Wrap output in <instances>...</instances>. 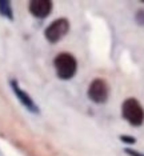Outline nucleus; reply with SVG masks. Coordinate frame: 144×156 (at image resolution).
I'll list each match as a JSON object with an SVG mask.
<instances>
[{
  "instance_id": "f03ea898",
  "label": "nucleus",
  "mask_w": 144,
  "mask_h": 156,
  "mask_svg": "<svg viewBox=\"0 0 144 156\" xmlns=\"http://www.w3.org/2000/svg\"><path fill=\"white\" fill-rule=\"evenodd\" d=\"M121 116L133 127H140L144 123V108L135 98L125 99L121 104Z\"/></svg>"
},
{
  "instance_id": "f257e3e1",
  "label": "nucleus",
  "mask_w": 144,
  "mask_h": 156,
  "mask_svg": "<svg viewBox=\"0 0 144 156\" xmlns=\"http://www.w3.org/2000/svg\"><path fill=\"white\" fill-rule=\"evenodd\" d=\"M54 68L60 80H71L78 72V60L69 52H60L54 59Z\"/></svg>"
},
{
  "instance_id": "0eeeda50",
  "label": "nucleus",
  "mask_w": 144,
  "mask_h": 156,
  "mask_svg": "<svg viewBox=\"0 0 144 156\" xmlns=\"http://www.w3.org/2000/svg\"><path fill=\"white\" fill-rule=\"evenodd\" d=\"M0 15L3 17L8 20H12L15 19L13 16V8H12V3L9 0H0Z\"/></svg>"
},
{
  "instance_id": "6e6552de",
  "label": "nucleus",
  "mask_w": 144,
  "mask_h": 156,
  "mask_svg": "<svg viewBox=\"0 0 144 156\" xmlns=\"http://www.w3.org/2000/svg\"><path fill=\"white\" fill-rule=\"evenodd\" d=\"M119 139H120L121 143L129 144V145H132V144L136 143V137L135 136H131V135H120V136H119Z\"/></svg>"
},
{
  "instance_id": "20e7f679",
  "label": "nucleus",
  "mask_w": 144,
  "mask_h": 156,
  "mask_svg": "<svg viewBox=\"0 0 144 156\" xmlns=\"http://www.w3.org/2000/svg\"><path fill=\"white\" fill-rule=\"evenodd\" d=\"M87 96L95 104H104L110 98V86L104 79H93L88 86Z\"/></svg>"
},
{
  "instance_id": "423d86ee",
  "label": "nucleus",
  "mask_w": 144,
  "mask_h": 156,
  "mask_svg": "<svg viewBox=\"0 0 144 156\" xmlns=\"http://www.w3.org/2000/svg\"><path fill=\"white\" fill-rule=\"evenodd\" d=\"M54 3L51 0H31L28 4V11L36 19H47L51 15Z\"/></svg>"
},
{
  "instance_id": "1a4fd4ad",
  "label": "nucleus",
  "mask_w": 144,
  "mask_h": 156,
  "mask_svg": "<svg viewBox=\"0 0 144 156\" xmlns=\"http://www.w3.org/2000/svg\"><path fill=\"white\" fill-rule=\"evenodd\" d=\"M135 20L139 26H144V8H140L135 13Z\"/></svg>"
},
{
  "instance_id": "9d476101",
  "label": "nucleus",
  "mask_w": 144,
  "mask_h": 156,
  "mask_svg": "<svg viewBox=\"0 0 144 156\" xmlns=\"http://www.w3.org/2000/svg\"><path fill=\"white\" fill-rule=\"evenodd\" d=\"M124 154L128 156H144V154L139 152L138 150H133V148H124Z\"/></svg>"
},
{
  "instance_id": "7ed1b4c3",
  "label": "nucleus",
  "mask_w": 144,
  "mask_h": 156,
  "mask_svg": "<svg viewBox=\"0 0 144 156\" xmlns=\"http://www.w3.org/2000/svg\"><path fill=\"white\" fill-rule=\"evenodd\" d=\"M69 31V22L67 17H59L50 23L44 30V37L51 44H56L68 34Z\"/></svg>"
},
{
  "instance_id": "39448f33",
  "label": "nucleus",
  "mask_w": 144,
  "mask_h": 156,
  "mask_svg": "<svg viewBox=\"0 0 144 156\" xmlns=\"http://www.w3.org/2000/svg\"><path fill=\"white\" fill-rule=\"evenodd\" d=\"M9 87H11L13 94H15L16 99L20 101V104H22L27 111H30L31 113H35V115H39L40 113L39 105L36 104V101L33 100L32 96H31L28 92H26L22 87H20L19 81H17L16 79H11L9 80Z\"/></svg>"
}]
</instances>
